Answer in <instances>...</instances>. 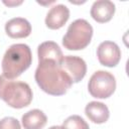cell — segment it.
<instances>
[{"instance_id":"7","label":"cell","mask_w":129,"mask_h":129,"mask_svg":"<svg viewBox=\"0 0 129 129\" xmlns=\"http://www.w3.org/2000/svg\"><path fill=\"white\" fill-rule=\"evenodd\" d=\"M97 56L101 64L113 68L118 64L121 59V50L117 43L113 41H103L97 48Z\"/></svg>"},{"instance_id":"14","label":"cell","mask_w":129,"mask_h":129,"mask_svg":"<svg viewBox=\"0 0 129 129\" xmlns=\"http://www.w3.org/2000/svg\"><path fill=\"white\" fill-rule=\"evenodd\" d=\"M62 129H90L88 123L79 115H72L68 117L61 125Z\"/></svg>"},{"instance_id":"8","label":"cell","mask_w":129,"mask_h":129,"mask_svg":"<svg viewBox=\"0 0 129 129\" xmlns=\"http://www.w3.org/2000/svg\"><path fill=\"white\" fill-rule=\"evenodd\" d=\"M38 61H53L60 64L63 59V53L59 45L54 41H44L37 47Z\"/></svg>"},{"instance_id":"3","label":"cell","mask_w":129,"mask_h":129,"mask_svg":"<svg viewBox=\"0 0 129 129\" xmlns=\"http://www.w3.org/2000/svg\"><path fill=\"white\" fill-rule=\"evenodd\" d=\"M32 91L27 83L13 81L0 75V99L8 106L21 109L32 101Z\"/></svg>"},{"instance_id":"10","label":"cell","mask_w":129,"mask_h":129,"mask_svg":"<svg viewBox=\"0 0 129 129\" xmlns=\"http://www.w3.org/2000/svg\"><path fill=\"white\" fill-rule=\"evenodd\" d=\"M115 13V4L109 0L95 1L91 7V16L100 23L108 22Z\"/></svg>"},{"instance_id":"9","label":"cell","mask_w":129,"mask_h":129,"mask_svg":"<svg viewBox=\"0 0 129 129\" xmlns=\"http://www.w3.org/2000/svg\"><path fill=\"white\" fill-rule=\"evenodd\" d=\"M70 18V10L63 4L52 6L46 14L45 24L50 29H58L62 27Z\"/></svg>"},{"instance_id":"4","label":"cell","mask_w":129,"mask_h":129,"mask_svg":"<svg viewBox=\"0 0 129 129\" xmlns=\"http://www.w3.org/2000/svg\"><path fill=\"white\" fill-rule=\"evenodd\" d=\"M93 27L86 19H77L68 27L62 37V45L69 50H80L91 42Z\"/></svg>"},{"instance_id":"11","label":"cell","mask_w":129,"mask_h":129,"mask_svg":"<svg viewBox=\"0 0 129 129\" xmlns=\"http://www.w3.org/2000/svg\"><path fill=\"white\" fill-rule=\"evenodd\" d=\"M5 31L11 38L27 37L31 33V24L25 18L14 17L6 22Z\"/></svg>"},{"instance_id":"13","label":"cell","mask_w":129,"mask_h":129,"mask_svg":"<svg viewBox=\"0 0 129 129\" xmlns=\"http://www.w3.org/2000/svg\"><path fill=\"white\" fill-rule=\"evenodd\" d=\"M21 121L24 129H42L47 122V117L41 110L33 109L26 112Z\"/></svg>"},{"instance_id":"15","label":"cell","mask_w":129,"mask_h":129,"mask_svg":"<svg viewBox=\"0 0 129 129\" xmlns=\"http://www.w3.org/2000/svg\"><path fill=\"white\" fill-rule=\"evenodd\" d=\"M0 129H21V126L16 118L5 117L0 120Z\"/></svg>"},{"instance_id":"16","label":"cell","mask_w":129,"mask_h":129,"mask_svg":"<svg viewBox=\"0 0 129 129\" xmlns=\"http://www.w3.org/2000/svg\"><path fill=\"white\" fill-rule=\"evenodd\" d=\"M6 5L8 6H12V5H18V4H21L22 1H19V2H4Z\"/></svg>"},{"instance_id":"17","label":"cell","mask_w":129,"mask_h":129,"mask_svg":"<svg viewBox=\"0 0 129 129\" xmlns=\"http://www.w3.org/2000/svg\"><path fill=\"white\" fill-rule=\"evenodd\" d=\"M48 129H62V128H61V126H51Z\"/></svg>"},{"instance_id":"6","label":"cell","mask_w":129,"mask_h":129,"mask_svg":"<svg viewBox=\"0 0 129 129\" xmlns=\"http://www.w3.org/2000/svg\"><path fill=\"white\" fill-rule=\"evenodd\" d=\"M60 68L71 79L72 83H79L84 79L87 73L86 61L77 55H67L60 63Z\"/></svg>"},{"instance_id":"1","label":"cell","mask_w":129,"mask_h":129,"mask_svg":"<svg viewBox=\"0 0 129 129\" xmlns=\"http://www.w3.org/2000/svg\"><path fill=\"white\" fill-rule=\"evenodd\" d=\"M34 79L43 92L52 96L64 95L73 85L60 64L53 61H38Z\"/></svg>"},{"instance_id":"5","label":"cell","mask_w":129,"mask_h":129,"mask_svg":"<svg viewBox=\"0 0 129 129\" xmlns=\"http://www.w3.org/2000/svg\"><path fill=\"white\" fill-rule=\"evenodd\" d=\"M116 89L115 77L106 71H97L90 78L88 84L89 93L98 99L109 98Z\"/></svg>"},{"instance_id":"12","label":"cell","mask_w":129,"mask_h":129,"mask_svg":"<svg viewBox=\"0 0 129 129\" xmlns=\"http://www.w3.org/2000/svg\"><path fill=\"white\" fill-rule=\"evenodd\" d=\"M85 113L92 122L97 124L105 123L110 116L108 107L104 103L97 101L90 102L85 108Z\"/></svg>"},{"instance_id":"2","label":"cell","mask_w":129,"mask_h":129,"mask_svg":"<svg viewBox=\"0 0 129 129\" xmlns=\"http://www.w3.org/2000/svg\"><path fill=\"white\" fill-rule=\"evenodd\" d=\"M32 61L30 47L25 43H15L10 45L5 51L2 59L3 76L13 80L26 71Z\"/></svg>"}]
</instances>
